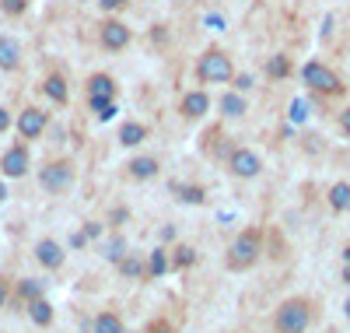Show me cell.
I'll list each match as a JSON object with an SVG mask.
<instances>
[{
  "mask_svg": "<svg viewBox=\"0 0 350 333\" xmlns=\"http://www.w3.org/2000/svg\"><path fill=\"white\" fill-rule=\"evenodd\" d=\"M196 77L203 84H228L235 77V64H231V56L224 49H207L196 64Z\"/></svg>",
  "mask_w": 350,
  "mask_h": 333,
  "instance_id": "obj_1",
  "label": "cell"
},
{
  "mask_svg": "<svg viewBox=\"0 0 350 333\" xmlns=\"http://www.w3.org/2000/svg\"><path fill=\"white\" fill-rule=\"evenodd\" d=\"M262 253V235L256 228H245L235 242L228 246V270H249Z\"/></svg>",
  "mask_w": 350,
  "mask_h": 333,
  "instance_id": "obj_2",
  "label": "cell"
},
{
  "mask_svg": "<svg viewBox=\"0 0 350 333\" xmlns=\"http://www.w3.org/2000/svg\"><path fill=\"white\" fill-rule=\"evenodd\" d=\"M308 323H312V306L305 298H287L284 306L277 309V316H273L277 333H305Z\"/></svg>",
  "mask_w": 350,
  "mask_h": 333,
  "instance_id": "obj_3",
  "label": "cell"
},
{
  "mask_svg": "<svg viewBox=\"0 0 350 333\" xmlns=\"http://www.w3.org/2000/svg\"><path fill=\"white\" fill-rule=\"evenodd\" d=\"M301 81L312 88V92H319V95H340L343 92L340 74L333 67H326V64H319V60H308V64L301 67Z\"/></svg>",
  "mask_w": 350,
  "mask_h": 333,
  "instance_id": "obj_4",
  "label": "cell"
},
{
  "mask_svg": "<svg viewBox=\"0 0 350 333\" xmlns=\"http://www.w3.org/2000/svg\"><path fill=\"white\" fill-rule=\"evenodd\" d=\"M39 183L46 193H67L74 186V162L60 158V162H49L39 169Z\"/></svg>",
  "mask_w": 350,
  "mask_h": 333,
  "instance_id": "obj_5",
  "label": "cell"
},
{
  "mask_svg": "<svg viewBox=\"0 0 350 333\" xmlns=\"http://www.w3.org/2000/svg\"><path fill=\"white\" fill-rule=\"evenodd\" d=\"M228 169H231V175H239V179H256L262 172V158L256 155V151H249V147H235L231 158H228Z\"/></svg>",
  "mask_w": 350,
  "mask_h": 333,
  "instance_id": "obj_6",
  "label": "cell"
},
{
  "mask_svg": "<svg viewBox=\"0 0 350 333\" xmlns=\"http://www.w3.org/2000/svg\"><path fill=\"white\" fill-rule=\"evenodd\" d=\"M98 39H102V46H105L109 53H120V49H126V46H130L133 32H130V28H126L123 21L109 18V21H102V28H98Z\"/></svg>",
  "mask_w": 350,
  "mask_h": 333,
  "instance_id": "obj_7",
  "label": "cell"
},
{
  "mask_svg": "<svg viewBox=\"0 0 350 333\" xmlns=\"http://www.w3.org/2000/svg\"><path fill=\"white\" fill-rule=\"evenodd\" d=\"M46 127H49V112H42V109H25V112L18 116V134H21V140H36L39 134H46Z\"/></svg>",
  "mask_w": 350,
  "mask_h": 333,
  "instance_id": "obj_8",
  "label": "cell"
},
{
  "mask_svg": "<svg viewBox=\"0 0 350 333\" xmlns=\"http://www.w3.org/2000/svg\"><path fill=\"white\" fill-rule=\"evenodd\" d=\"M0 172H4L8 179H21L28 172V147L25 144H11L4 151V158H0Z\"/></svg>",
  "mask_w": 350,
  "mask_h": 333,
  "instance_id": "obj_9",
  "label": "cell"
},
{
  "mask_svg": "<svg viewBox=\"0 0 350 333\" xmlns=\"http://www.w3.org/2000/svg\"><path fill=\"white\" fill-rule=\"evenodd\" d=\"M179 112L186 116V119H200V116H207L211 112V95L207 92H186L183 95V102H179Z\"/></svg>",
  "mask_w": 350,
  "mask_h": 333,
  "instance_id": "obj_10",
  "label": "cell"
},
{
  "mask_svg": "<svg viewBox=\"0 0 350 333\" xmlns=\"http://www.w3.org/2000/svg\"><path fill=\"white\" fill-rule=\"evenodd\" d=\"M36 260H39L46 270H60V267H64V249H60V242L42 238L39 246H36Z\"/></svg>",
  "mask_w": 350,
  "mask_h": 333,
  "instance_id": "obj_11",
  "label": "cell"
},
{
  "mask_svg": "<svg viewBox=\"0 0 350 333\" xmlns=\"http://www.w3.org/2000/svg\"><path fill=\"white\" fill-rule=\"evenodd\" d=\"M88 99L116 102V81L109 74H92V77H88Z\"/></svg>",
  "mask_w": 350,
  "mask_h": 333,
  "instance_id": "obj_12",
  "label": "cell"
},
{
  "mask_svg": "<svg viewBox=\"0 0 350 333\" xmlns=\"http://www.w3.org/2000/svg\"><path fill=\"white\" fill-rule=\"evenodd\" d=\"M21 67V46L14 36H0V71H18Z\"/></svg>",
  "mask_w": 350,
  "mask_h": 333,
  "instance_id": "obj_13",
  "label": "cell"
},
{
  "mask_svg": "<svg viewBox=\"0 0 350 333\" xmlns=\"http://www.w3.org/2000/svg\"><path fill=\"white\" fill-rule=\"evenodd\" d=\"M140 140H148V127L137 123V119H126V123L120 127V144L123 147H137Z\"/></svg>",
  "mask_w": 350,
  "mask_h": 333,
  "instance_id": "obj_14",
  "label": "cell"
},
{
  "mask_svg": "<svg viewBox=\"0 0 350 333\" xmlns=\"http://www.w3.org/2000/svg\"><path fill=\"white\" fill-rule=\"evenodd\" d=\"M126 169H130V175H133V179H154L161 165H158V158L144 155V158H133V162H130Z\"/></svg>",
  "mask_w": 350,
  "mask_h": 333,
  "instance_id": "obj_15",
  "label": "cell"
},
{
  "mask_svg": "<svg viewBox=\"0 0 350 333\" xmlns=\"http://www.w3.org/2000/svg\"><path fill=\"white\" fill-rule=\"evenodd\" d=\"M42 92L53 99V102H60V106H67V81L60 77V74H49L46 81H42Z\"/></svg>",
  "mask_w": 350,
  "mask_h": 333,
  "instance_id": "obj_16",
  "label": "cell"
},
{
  "mask_svg": "<svg viewBox=\"0 0 350 333\" xmlns=\"http://www.w3.org/2000/svg\"><path fill=\"white\" fill-rule=\"evenodd\" d=\"M329 207L336 210V214L350 210V183H333L329 186Z\"/></svg>",
  "mask_w": 350,
  "mask_h": 333,
  "instance_id": "obj_17",
  "label": "cell"
},
{
  "mask_svg": "<svg viewBox=\"0 0 350 333\" xmlns=\"http://www.w3.org/2000/svg\"><path fill=\"white\" fill-rule=\"evenodd\" d=\"M28 316H32L36 326H49L53 323V306L46 298H36V301H28Z\"/></svg>",
  "mask_w": 350,
  "mask_h": 333,
  "instance_id": "obj_18",
  "label": "cell"
},
{
  "mask_svg": "<svg viewBox=\"0 0 350 333\" xmlns=\"http://www.w3.org/2000/svg\"><path fill=\"white\" fill-rule=\"evenodd\" d=\"M245 109H249V106H245V99H242L239 92H228V95L221 99V112H224V116H231V119L245 116Z\"/></svg>",
  "mask_w": 350,
  "mask_h": 333,
  "instance_id": "obj_19",
  "label": "cell"
},
{
  "mask_svg": "<svg viewBox=\"0 0 350 333\" xmlns=\"http://www.w3.org/2000/svg\"><path fill=\"white\" fill-rule=\"evenodd\" d=\"M291 74V60L284 56V53H273L270 60H267V77H273V81H284Z\"/></svg>",
  "mask_w": 350,
  "mask_h": 333,
  "instance_id": "obj_20",
  "label": "cell"
},
{
  "mask_svg": "<svg viewBox=\"0 0 350 333\" xmlns=\"http://www.w3.org/2000/svg\"><path fill=\"white\" fill-rule=\"evenodd\" d=\"M172 193H179L183 204H203V200H207L203 186H186V183H172Z\"/></svg>",
  "mask_w": 350,
  "mask_h": 333,
  "instance_id": "obj_21",
  "label": "cell"
},
{
  "mask_svg": "<svg viewBox=\"0 0 350 333\" xmlns=\"http://www.w3.org/2000/svg\"><path fill=\"white\" fill-rule=\"evenodd\" d=\"M95 333H123V319L116 312H102L95 319Z\"/></svg>",
  "mask_w": 350,
  "mask_h": 333,
  "instance_id": "obj_22",
  "label": "cell"
},
{
  "mask_svg": "<svg viewBox=\"0 0 350 333\" xmlns=\"http://www.w3.org/2000/svg\"><path fill=\"white\" fill-rule=\"evenodd\" d=\"M88 109H92V112L102 119V123H109V119L120 112V109H116V102H102V99H88Z\"/></svg>",
  "mask_w": 350,
  "mask_h": 333,
  "instance_id": "obj_23",
  "label": "cell"
},
{
  "mask_svg": "<svg viewBox=\"0 0 350 333\" xmlns=\"http://www.w3.org/2000/svg\"><path fill=\"white\" fill-rule=\"evenodd\" d=\"M21 298H25V301H36V298H42V281H36V278L21 281Z\"/></svg>",
  "mask_w": 350,
  "mask_h": 333,
  "instance_id": "obj_24",
  "label": "cell"
},
{
  "mask_svg": "<svg viewBox=\"0 0 350 333\" xmlns=\"http://www.w3.org/2000/svg\"><path fill=\"white\" fill-rule=\"evenodd\" d=\"M165 270H168V256H165V249L151 253V267H148V274H151V278H161Z\"/></svg>",
  "mask_w": 350,
  "mask_h": 333,
  "instance_id": "obj_25",
  "label": "cell"
},
{
  "mask_svg": "<svg viewBox=\"0 0 350 333\" xmlns=\"http://www.w3.org/2000/svg\"><path fill=\"white\" fill-rule=\"evenodd\" d=\"M126 256V242L123 238H112L109 246H105V260H112V263H120Z\"/></svg>",
  "mask_w": 350,
  "mask_h": 333,
  "instance_id": "obj_26",
  "label": "cell"
},
{
  "mask_svg": "<svg viewBox=\"0 0 350 333\" xmlns=\"http://www.w3.org/2000/svg\"><path fill=\"white\" fill-rule=\"evenodd\" d=\"M120 270H123L126 278H140V274H144V263L133 260V256H123V260H120Z\"/></svg>",
  "mask_w": 350,
  "mask_h": 333,
  "instance_id": "obj_27",
  "label": "cell"
},
{
  "mask_svg": "<svg viewBox=\"0 0 350 333\" xmlns=\"http://www.w3.org/2000/svg\"><path fill=\"white\" fill-rule=\"evenodd\" d=\"M25 8H28L25 0H0V11H4L8 18H21V14H25Z\"/></svg>",
  "mask_w": 350,
  "mask_h": 333,
  "instance_id": "obj_28",
  "label": "cell"
},
{
  "mask_svg": "<svg viewBox=\"0 0 350 333\" xmlns=\"http://www.w3.org/2000/svg\"><path fill=\"white\" fill-rule=\"evenodd\" d=\"M193 260H196V249H193V246H179V249H175V260H172V263H175V267H189Z\"/></svg>",
  "mask_w": 350,
  "mask_h": 333,
  "instance_id": "obj_29",
  "label": "cell"
},
{
  "mask_svg": "<svg viewBox=\"0 0 350 333\" xmlns=\"http://www.w3.org/2000/svg\"><path fill=\"white\" fill-rule=\"evenodd\" d=\"M98 4H102L105 14H116V11H126V8H130V0H98Z\"/></svg>",
  "mask_w": 350,
  "mask_h": 333,
  "instance_id": "obj_30",
  "label": "cell"
},
{
  "mask_svg": "<svg viewBox=\"0 0 350 333\" xmlns=\"http://www.w3.org/2000/svg\"><path fill=\"white\" fill-rule=\"evenodd\" d=\"M98 235H102V225L98 221H88L84 232H81V238H98Z\"/></svg>",
  "mask_w": 350,
  "mask_h": 333,
  "instance_id": "obj_31",
  "label": "cell"
},
{
  "mask_svg": "<svg viewBox=\"0 0 350 333\" xmlns=\"http://www.w3.org/2000/svg\"><path fill=\"white\" fill-rule=\"evenodd\" d=\"M231 81H235V92H249V88H252V77L249 74H239V77H231Z\"/></svg>",
  "mask_w": 350,
  "mask_h": 333,
  "instance_id": "obj_32",
  "label": "cell"
},
{
  "mask_svg": "<svg viewBox=\"0 0 350 333\" xmlns=\"http://www.w3.org/2000/svg\"><path fill=\"white\" fill-rule=\"evenodd\" d=\"M291 119H295V123H301V119H305V102H295V106H291Z\"/></svg>",
  "mask_w": 350,
  "mask_h": 333,
  "instance_id": "obj_33",
  "label": "cell"
},
{
  "mask_svg": "<svg viewBox=\"0 0 350 333\" xmlns=\"http://www.w3.org/2000/svg\"><path fill=\"white\" fill-rule=\"evenodd\" d=\"M340 130H343V134L350 137V106H347V109L340 112Z\"/></svg>",
  "mask_w": 350,
  "mask_h": 333,
  "instance_id": "obj_34",
  "label": "cell"
},
{
  "mask_svg": "<svg viewBox=\"0 0 350 333\" xmlns=\"http://www.w3.org/2000/svg\"><path fill=\"white\" fill-rule=\"evenodd\" d=\"M8 127H11V112H8L4 106H0V134H4Z\"/></svg>",
  "mask_w": 350,
  "mask_h": 333,
  "instance_id": "obj_35",
  "label": "cell"
},
{
  "mask_svg": "<svg viewBox=\"0 0 350 333\" xmlns=\"http://www.w3.org/2000/svg\"><path fill=\"white\" fill-rule=\"evenodd\" d=\"M4 301H8V278H0V309H4Z\"/></svg>",
  "mask_w": 350,
  "mask_h": 333,
  "instance_id": "obj_36",
  "label": "cell"
},
{
  "mask_svg": "<svg viewBox=\"0 0 350 333\" xmlns=\"http://www.w3.org/2000/svg\"><path fill=\"white\" fill-rule=\"evenodd\" d=\"M343 281L350 284V263H343Z\"/></svg>",
  "mask_w": 350,
  "mask_h": 333,
  "instance_id": "obj_37",
  "label": "cell"
},
{
  "mask_svg": "<svg viewBox=\"0 0 350 333\" xmlns=\"http://www.w3.org/2000/svg\"><path fill=\"white\" fill-rule=\"evenodd\" d=\"M151 333H172V330H168V326H154Z\"/></svg>",
  "mask_w": 350,
  "mask_h": 333,
  "instance_id": "obj_38",
  "label": "cell"
},
{
  "mask_svg": "<svg viewBox=\"0 0 350 333\" xmlns=\"http://www.w3.org/2000/svg\"><path fill=\"white\" fill-rule=\"evenodd\" d=\"M343 312H347V319H350V298L343 301Z\"/></svg>",
  "mask_w": 350,
  "mask_h": 333,
  "instance_id": "obj_39",
  "label": "cell"
},
{
  "mask_svg": "<svg viewBox=\"0 0 350 333\" xmlns=\"http://www.w3.org/2000/svg\"><path fill=\"white\" fill-rule=\"evenodd\" d=\"M343 263H350V246H347V249H343Z\"/></svg>",
  "mask_w": 350,
  "mask_h": 333,
  "instance_id": "obj_40",
  "label": "cell"
},
{
  "mask_svg": "<svg viewBox=\"0 0 350 333\" xmlns=\"http://www.w3.org/2000/svg\"><path fill=\"white\" fill-rule=\"evenodd\" d=\"M329 333H336V330H329Z\"/></svg>",
  "mask_w": 350,
  "mask_h": 333,
  "instance_id": "obj_41",
  "label": "cell"
}]
</instances>
